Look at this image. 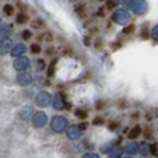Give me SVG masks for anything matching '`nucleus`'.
<instances>
[{
    "label": "nucleus",
    "instance_id": "nucleus-1",
    "mask_svg": "<svg viewBox=\"0 0 158 158\" xmlns=\"http://www.w3.org/2000/svg\"><path fill=\"white\" fill-rule=\"evenodd\" d=\"M11 49V40H2L0 42V54H6L8 50Z\"/></svg>",
    "mask_w": 158,
    "mask_h": 158
},
{
    "label": "nucleus",
    "instance_id": "nucleus-4",
    "mask_svg": "<svg viewBox=\"0 0 158 158\" xmlns=\"http://www.w3.org/2000/svg\"><path fill=\"white\" fill-rule=\"evenodd\" d=\"M30 81H31L30 75H27V74H22L18 76V82L20 85H27V83H30Z\"/></svg>",
    "mask_w": 158,
    "mask_h": 158
},
{
    "label": "nucleus",
    "instance_id": "nucleus-5",
    "mask_svg": "<svg viewBox=\"0 0 158 158\" xmlns=\"http://www.w3.org/2000/svg\"><path fill=\"white\" fill-rule=\"evenodd\" d=\"M139 133H140V126H135V128L128 133V138L135 139V138H137V137L139 135Z\"/></svg>",
    "mask_w": 158,
    "mask_h": 158
},
{
    "label": "nucleus",
    "instance_id": "nucleus-3",
    "mask_svg": "<svg viewBox=\"0 0 158 158\" xmlns=\"http://www.w3.org/2000/svg\"><path fill=\"white\" fill-rule=\"evenodd\" d=\"M26 65H27V58H19L15 62V68L18 69V70L25 69Z\"/></svg>",
    "mask_w": 158,
    "mask_h": 158
},
{
    "label": "nucleus",
    "instance_id": "nucleus-6",
    "mask_svg": "<svg viewBox=\"0 0 158 158\" xmlns=\"http://www.w3.org/2000/svg\"><path fill=\"white\" fill-rule=\"evenodd\" d=\"M24 50H25V48H24V45H17L15 49H13V51H12V55L13 56H18V55H20L22 52H24Z\"/></svg>",
    "mask_w": 158,
    "mask_h": 158
},
{
    "label": "nucleus",
    "instance_id": "nucleus-14",
    "mask_svg": "<svg viewBox=\"0 0 158 158\" xmlns=\"http://www.w3.org/2000/svg\"><path fill=\"white\" fill-rule=\"evenodd\" d=\"M30 36H31V33H30L29 31H25V32L23 33V37H24V38H29Z\"/></svg>",
    "mask_w": 158,
    "mask_h": 158
},
{
    "label": "nucleus",
    "instance_id": "nucleus-12",
    "mask_svg": "<svg viewBox=\"0 0 158 158\" xmlns=\"http://www.w3.org/2000/svg\"><path fill=\"white\" fill-rule=\"evenodd\" d=\"M31 50H32V52H33V54H38V52H40V47L33 44V45L31 47Z\"/></svg>",
    "mask_w": 158,
    "mask_h": 158
},
{
    "label": "nucleus",
    "instance_id": "nucleus-8",
    "mask_svg": "<svg viewBox=\"0 0 158 158\" xmlns=\"http://www.w3.org/2000/svg\"><path fill=\"white\" fill-rule=\"evenodd\" d=\"M4 12H5V15L11 16V15L13 13V7H12V5H5V6H4Z\"/></svg>",
    "mask_w": 158,
    "mask_h": 158
},
{
    "label": "nucleus",
    "instance_id": "nucleus-13",
    "mask_svg": "<svg viewBox=\"0 0 158 158\" xmlns=\"http://www.w3.org/2000/svg\"><path fill=\"white\" fill-rule=\"evenodd\" d=\"M118 125H119L118 123H112V124H110V130H113V131H114V130L118 127Z\"/></svg>",
    "mask_w": 158,
    "mask_h": 158
},
{
    "label": "nucleus",
    "instance_id": "nucleus-2",
    "mask_svg": "<svg viewBox=\"0 0 158 158\" xmlns=\"http://www.w3.org/2000/svg\"><path fill=\"white\" fill-rule=\"evenodd\" d=\"M67 125V123H65V120H63L62 118H60V123H58V119L56 118L54 121H52V127L55 128L56 131H61L62 128H64Z\"/></svg>",
    "mask_w": 158,
    "mask_h": 158
},
{
    "label": "nucleus",
    "instance_id": "nucleus-9",
    "mask_svg": "<svg viewBox=\"0 0 158 158\" xmlns=\"http://www.w3.org/2000/svg\"><path fill=\"white\" fill-rule=\"evenodd\" d=\"M26 20H27V17L25 16V15H23V13H20L19 16L17 17V22H18L19 24L26 23Z\"/></svg>",
    "mask_w": 158,
    "mask_h": 158
},
{
    "label": "nucleus",
    "instance_id": "nucleus-10",
    "mask_svg": "<svg viewBox=\"0 0 158 158\" xmlns=\"http://www.w3.org/2000/svg\"><path fill=\"white\" fill-rule=\"evenodd\" d=\"M126 148H127L126 150L128 151V152H137V144H135V143L127 145Z\"/></svg>",
    "mask_w": 158,
    "mask_h": 158
},
{
    "label": "nucleus",
    "instance_id": "nucleus-7",
    "mask_svg": "<svg viewBox=\"0 0 158 158\" xmlns=\"http://www.w3.org/2000/svg\"><path fill=\"white\" fill-rule=\"evenodd\" d=\"M8 33H10V31H8L7 26H2V27H0V38H5Z\"/></svg>",
    "mask_w": 158,
    "mask_h": 158
},
{
    "label": "nucleus",
    "instance_id": "nucleus-15",
    "mask_svg": "<svg viewBox=\"0 0 158 158\" xmlns=\"http://www.w3.org/2000/svg\"><path fill=\"white\" fill-rule=\"evenodd\" d=\"M40 20H36V23L32 24V25H33V27H40V25H42V24H40Z\"/></svg>",
    "mask_w": 158,
    "mask_h": 158
},
{
    "label": "nucleus",
    "instance_id": "nucleus-11",
    "mask_svg": "<svg viewBox=\"0 0 158 158\" xmlns=\"http://www.w3.org/2000/svg\"><path fill=\"white\" fill-rule=\"evenodd\" d=\"M75 128H76V127H74V130H70V131H69V135L73 137V139H76V138H77V135H79V132H77Z\"/></svg>",
    "mask_w": 158,
    "mask_h": 158
}]
</instances>
